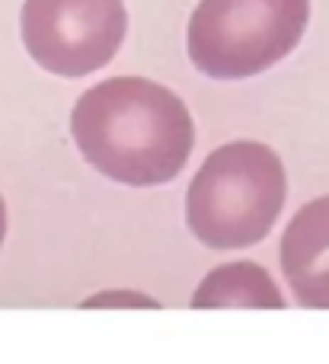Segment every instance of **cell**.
<instances>
[{"label": "cell", "instance_id": "obj_4", "mask_svg": "<svg viewBox=\"0 0 329 364\" xmlns=\"http://www.w3.org/2000/svg\"><path fill=\"white\" fill-rule=\"evenodd\" d=\"M29 58L55 77H87L119 55L128 32L122 0H23Z\"/></svg>", "mask_w": 329, "mask_h": 364}, {"label": "cell", "instance_id": "obj_7", "mask_svg": "<svg viewBox=\"0 0 329 364\" xmlns=\"http://www.w3.org/2000/svg\"><path fill=\"white\" fill-rule=\"evenodd\" d=\"M6 237V208H4V198H0V243Z\"/></svg>", "mask_w": 329, "mask_h": 364}, {"label": "cell", "instance_id": "obj_6", "mask_svg": "<svg viewBox=\"0 0 329 364\" xmlns=\"http://www.w3.org/2000/svg\"><path fill=\"white\" fill-rule=\"evenodd\" d=\"M195 310H224V307H262V310H281L285 297L275 288L272 275L256 262H230L217 265L205 275V282L195 288L192 297Z\"/></svg>", "mask_w": 329, "mask_h": 364}, {"label": "cell", "instance_id": "obj_3", "mask_svg": "<svg viewBox=\"0 0 329 364\" xmlns=\"http://www.w3.org/2000/svg\"><path fill=\"white\" fill-rule=\"evenodd\" d=\"M311 23V0H198L189 58L205 77L247 80L285 61Z\"/></svg>", "mask_w": 329, "mask_h": 364}, {"label": "cell", "instance_id": "obj_2", "mask_svg": "<svg viewBox=\"0 0 329 364\" xmlns=\"http://www.w3.org/2000/svg\"><path fill=\"white\" fill-rule=\"evenodd\" d=\"M288 179L281 157L259 141H230L205 157L185 195V220L198 243L211 250H243L269 237Z\"/></svg>", "mask_w": 329, "mask_h": 364}, {"label": "cell", "instance_id": "obj_1", "mask_svg": "<svg viewBox=\"0 0 329 364\" xmlns=\"http://www.w3.org/2000/svg\"><path fill=\"white\" fill-rule=\"evenodd\" d=\"M70 134L96 173L131 188L179 176L195 144L185 102L147 77H109L90 87L70 112Z\"/></svg>", "mask_w": 329, "mask_h": 364}, {"label": "cell", "instance_id": "obj_5", "mask_svg": "<svg viewBox=\"0 0 329 364\" xmlns=\"http://www.w3.org/2000/svg\"><path fill=\"white\" fill-rule=\"evenodd\" d=\"M281 272L301 307L329 310V195L291 218L281 237Z\"/></svg>", "mask_w": 329, "mask_h": 364}]
</instances>
